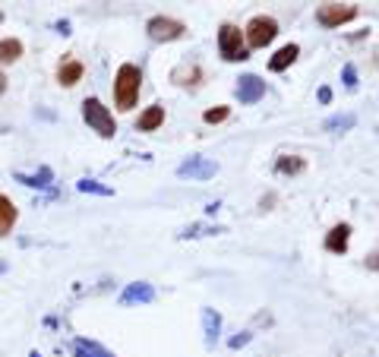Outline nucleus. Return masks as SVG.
I'll use <instances>...</instances> for the list:
<instances>
[{"mask_svg":"<svg viewBox=\"0 0 379 357\" xmlns=\"http://www.w3.org/2000/svg\"><path fill=\"white\" fill-rule=\"evenodd\" d=\"M202 329H206V345L212 348L215 341H218V332H221V316L215 313L212 307L202 310Z\"/></svg>","mask_w":379,"mask_h":357,"instance_id":"2eb2a0df","label":"nucleus"},{"mask_svg":"<svg viewBox=\"0 0 379 357\" xmlns=\"http://www.w3.org/2000/svg\"><path fill=\"white\" fill-rule=\"evenodd\" d=\"M146 32L152 42H177V38H184L187 25L174 16H152L146 25Z\"/></svg>","mask_w":379,"mask_h":357,"instance_id":"423d86ee","label":"nucleus"},{"mask_svg":"<svg viewBox=\"0 0 379 357\" xmlns=\"http://www.w3.org/2000/svg\"><path fill=\"white\" fill-rule=\"evenodd\" d=\"M262 95H266V83L260 76L247 73V76L237 79V98H240V105H256Z\"/></svg>","mask_w":379,"mask_h":357,"instance_id":"6e6552de","label":"nucleus"},{"mask_svg":"<svg viewBox=\"0 0 379 357\" xmlns=\"http://www.w3.org/2000/svg\"><path fill=\"white\" fill-rule=\"evenodd\" d=\"M354 124H357L354 114H344V117H332V120H326V130H351Z\"/></svg>","mask_w":379,"mask_h":357,"instance_id":"5701e85b","label":"nucleus"},{"mask_svg":"<svg viewBox=\"0 0 379 357\" xmlns=\"http://www.w3.org/2000/svg\"><path fill=\"white\" fill-rule=\"evenodd\" d=\"M370 266H373V269H379V253H373V256H370Z\"/></svg>","mask_w":379,"mask_h":357,"instance_id":"c85d7f7f","label":"nucleus"},{"mask_svg":"<svg viewBox=\"0 0 379 357\" xmlns=\"http://www.w3.org/2000/svg\"><path fill=\"white\" fill-rule=\"evenodd\" d=\"M344 86H348V89H354V86H357V70H354V64H344Z\"/></svg>","mask_w":379,"mask_h":357,"instance_id":"393cba45","label":"nucleus"},{"mask_svg":"<svg viewBox=\"0 0 379 357\" xmlns=\"http://www.w3.org/2000/svg\"><path fill=\"white\" fill-rule=\"evenodd\" d=\"M202 231L206 234H218V228H206V225H193V228H187L180 238H202Z\"/></svg>","mask_w":379,"mask_h":357,"instance_id":"b1692460","label":"nucleus"},{"mask_svg":"<svg viewBox=\"0 0 379 357\" xmlns=\"http://www.w3.org/2000/svg\"><path fill=\"white\" fill-rule=\"evenodd\" d=\"M139 89H142V73H139V66L120 64V66H117V76H114V102H117L120 111H130V107L136 105Z\"/></svg>","mask_w":379,"mask_h":357,"instance_id":"f257e3e1","label":"nucleus"},{"mask_svg":"<svg viewBox=\"0 0 379 357\" xmlns=\"http://www.w3.org/2000/svg\"><path fill=\"white\" fill-rule=\"evenodd\" d=\"M303 168H307V161H303L301 155H281V158L275 161V171H279L281 177H294V174H301Z\"/></svg>","mask_w":379,"mask_h":357,"instance_id":"f3484780","label":"nucleus"},{"mask_svg":"<svg viewBox=\"0 0 379 357\" xmlns=\"http://www.w3.org/2000/svg\"><path fill=\"white\" fill-rule=\"evenodd\" d=\"M161 124H165V107H161V105H152V107H146V111L139 114L136 130H142V133H152V130H158Z\"/></svg>","mask_w":379,"mask_h":357,"instance_id":"f8f14e48","label":"nucleus"},{"mask_svg":"<svg viewBox=\"0 0 379 357\" xmlns=\"http://www.w3.org/2000/svg\"><path fill=\"white\" fill-rule=\"evenodd\" d=\"M218 51L228 64H237V60H250V48L243 42V32L237 29L234 23H225L218 29Z\"/></svg>","mask_w":379,"mask_h":357,"instance_id":"7ed1b4c3","label":"nucleus"},{"mask_svg":"<svg viewBox=\"0 0 379 357\" xmlns=\"http://www.w3.org/2000/svg\"><path fill=\"white\" fill-rule=\"evenodd\" d=\"M275 35H279V23L272 16H253L247 23V29H243L247 48H266V45L275 42Z\"/></svg>","mask_w":379,"mask_h":357,"instance_id":"20e7f679","label":"nucleus"},{"mask_svg":"<svg viewBox=\"0 0 379 357\" xmlns=\"http://www.w3.org/2000/svg\"><path fill=\"white\" fill-rule=\"evenodd\" d=\"M247 341H250V335H247V332H243V335H240V339H234V341H231V348H240V345H247Z\"/></svg>","mask_w":379,"mask_h":357,"instance_id":"bb28decb","label":"nucleus"},{"mask_svg":"<svg viewBox=\"0 0 379 357\" xmlns=\"http://www.w3.org/2000/svg\"><path fill=\"white\" fill-rule=\"evenodd\" d=\"M320 102H322V105L332 102V89H329V86H322V89H320Z\"/></svg>","mask_w":379,"mask_h":357,"instance_id":"a878e982","label":"nucleus"},{"mask_svg":"<svg viewBox=\"0 0 379 357\" xmlns=\"http://www.w3.org/2000/svg\"><path fill=\"white\" fill-rule=\"evenodd\" d=\"M32 357H38V354H32Z\"/></svg>","mask_w":379,"mask_h":357,"instance_id":"7c9ffc66","label":"nucleus"},{"mask_svg":"<svg viewBox=\"0 0 379 357\" xmlns=\"http://www.w3.org/2000/svg\"><path fill=\"white\" fill-rule=\"evenodd\" d=\"M51 177H54L51 168H42L38 174H16V180L19 184H25V187H47L51 184Z\"/></svg>","mask_w":379,"mask_h":357,"instance_id":"aec40b11","label":"nucleus"},{"mask_svg":"<svg viewBox=\"0 0 379 357\" xmlns=\"http://www.w3.org/2000/svg\"><path fill=\"white\" fill-rule=\"evenodd\" d=\"M357 19V6L354 4H322L316 6V23L322 29H338V25Z\"/></svg>","mask_w":379,"mask_h":357,"instance_id":"39448f33","label":"nucleus"},{"mask_svg":"<svg viewBox=\"0 0 379 357\" xmlns=\"http://www.w3.org/2000/svg\"><path fill=\"white\" fill-rule=\"evenodd\" d=\"M171 79H174L177 86H196V83L202 79V70H199L196 64H180L177 70L171 73Z\"/></svg>","mask_w":379,"mask_h":357,"instance_id":"a211bd4d","label":"nucleus"},{"mask_svg":"<svg viewBox=\"0 0 379 357\" xmlns=\"http://www.w3.org/2000/svg\"><path fill=\"white\" fill-rule=\"evenodd\" d=\"M76 187H79V190H83V193H98V197H111V193H114L111 187H101L98 180H89V177H86V180H79Z\"/></svg>","mask_w":379,"mask_h":357,"instance_id":"4be33fe9","label":"nucleus"},{"mask_svg":"<svg viewBox=\"0 0 379 357\" xmlns=\"http://www.w3.org/2000/svg\"><path fill=\"white\" fill-rule=\"evenodd\" d=\"M297 54H301V48H297V45H284V48H279V51H275V57L269 60V70H272V73L288 70V66L297 60Z\"/></svg>","mask_w":379,"mask_h":357,"instance_id":"4468645a","label":"nucleus"},{"mask_svg":"<svg viewBox=\"0 0 379 357\" xmlns=\"http://www.w3.org/2000/svg\"><path fill=\"white\" fill-rule=\"evenodd\" d=\"M23 57V42L19 38H0V64H16Z\"/></svg>","mask_w":379,"mask_h":357,"instance_id":"6ab92c4d","label":"nucleus"},{"mask_svg":"<svg viewBox=\"0 0 379 357\" xmlns=\"http://www.w3.org/2000/svg\"><path fill=\"white\" fill-rule=\"evenodd\" d=\"M73 357H114L105 345L98 341H89V339H73Z\"/></svg>","mask_w":379,"mask_h":357,"instance_id":"ddd939ff","label":"nucleus"},{"mask_svg":"<svg viewBox=\"0 0 379 357\" xmlns=\"http://www.w3.org/2000/svg\"><path fill=\"white\" fill-rule=\"evenodd\" d=\"M4 92H6V76L0 73V95H4Z\"/></svg>","mask_w":379,"mask_h":357,"instance_id":"cd10ccee","label":"nucleus"},{"mask_svg":"<svg viewBox=\"0 0 379 357\" xmlns=\"http://www.w3.org/2000/svg\"><path fill=\"white\" fill-rule=\"evenodd\" d=\"M148 300H155V288L148 285V281H133V285H127V291L120 294V304H124V307L148 304Z\"/></svg>","mask_w":379,"mask_h":357,"instance_id":"9d476101","label":"nucleus"},{"mask_svg":"<svg viewBox=\"0 0 379 357\" xmlns=\"http://www.w3.org/2000/svg\"><path fill=\"white\" fill-rule=\"evenodd\" d=\"M0 23H4V10H0Z\"/></svg>","mask_w":379,"mask_h":357,"instance_id":"c756f323","label":"nucleus"},{"mask_svg":"<svg viewBox=\"0 0 379 357\" xmlns=\"http://www.w3.org/2000/svg\"><path fill=\"white\" fill-rule=\"evenodd\" d=\"M16 218H19V209L13 206V199H6L4 193H0V234H10Z\"/></svg>","mask_w":379,"mask_h":357,"instance_id":"dca6fc26","label":"nucleus"},{"mask_svg":"<svg viewBox=\"0 0 379 357\" xmlns=\"http://www.w3.org/2000/svg\"><path fill=\"white\" fill-rule=\"evenodd\" d=\"M83 117H86V124H89L101 139H111L114 133H117V120H114V114L107 111L98 98H86V102H83Z\"/></svg>","mask_w":379,"mask_h":357,"instance_id":"f03ea898","label":"nucleus"},{"mask_svg":"<svg viewBox=\"0 0 379 357\" xmlns=\"http://www.w3.org/2000/svg\"><path fill=\"white\" fill-rule=\"evenodd\" d=\"M348 244H351V225H348V221L335 225V228H332V231L326 234V250H329V253L344 256V253H348Z\"/></svg>","mask_w":379,"mask_h":357,"instance_id":"1a4fd4ad","label":"nucleus"},{"mask_svg":"<svg viewBox=\"0 0 379 357\" xmlns=\"http://www.w3.org/2000/svg\"><path fill=\"white\" fill-rule=\"evenodd\" d=\"M215 174H218V165L199 158V155H193V158L177 168V177H193V180H209V177H215Z\"/></svg>","mask_w":379,"mask_h":357,"instance_id":"0eeeda50","label":"nucleus"},{"mask_svg":"<svg viewBox=\"0 0 379 357\" xmlns=\"http://www.w3.org/2000/svg\"><path fill=\"white\" fill-rule=\"evenodd\" d=\"M228 117H231V107H228V105L209 107V111L202 114V120H206V124H221V120H228Z\"/></svg>","mask_w":379,"mask_h":357,"instance_id":"412c9836","label":"nucleus"},{"mask_svg":"<svg viewBox=\"0 0 379 357\" xmlns=\"http://www.w3.org/2000/svg\"><path fill=\"white\" fill-rule=\"evenodd\" d=\"M83 73H86V66L79 64V60H64V64L57 66V83L70 89V86H76L79 79H83Z\"/></svg>","mask_w":379,"mask_h":357,"instance_id":"9b49d317","label":"nucleus"}]
</instances>
